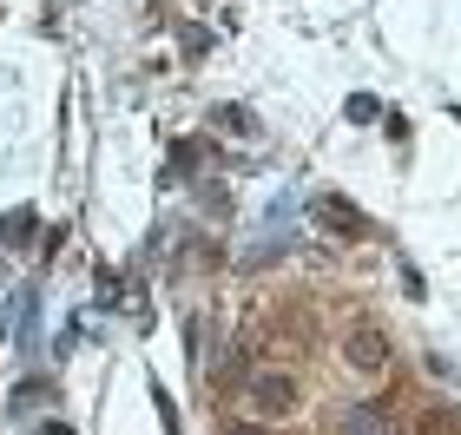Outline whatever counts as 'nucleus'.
I'll list each match as a JSON object with an SVG mask.
<instances>
[{"instance_id": "nucleus-3", "label": "nucleus", "mask_w": 461, "mask_h": 435, "mask_svg": "<svg viewBox=\"0 0 461 435\" xmlns=\"http://www.w3.org/2000/svg\"><path fill=\"white\" fill-rule=\"evenodd\" d=\"M218 119H224V126H230V132H250V113H244V106H224Z\"/></svg>"}, {"instance_id": "nucleus-2", "label": "nucleus", "mask_w": 461, "mask_h": 435, "mask_svg": "<svg viewBox=\"0 0 461 435\" xmlns=\"http://www.w3.org/2000/svg\"><path fill=\"white\" fill-rule=\"evenodd\" d=\"M349 363H356V369H375V363H383V337L356 330V337H349Z\"/></svg>"}, {"instance_id": "nucleus-1", "label": "nucleus", "mask_w": 461, "mask_h": 435, "mask_svg": "<svg viewBox=\"0 0 461 435\" xmlns=\"http://www.w3.org/2000/svg\"><path fill=\"white\" fill-rule=\"evenodd\" d=\"M250 403H258L264 416H290V409H297V383H290V376H270V369H258V376H250Z\"/></svg>"}]
</instances>
